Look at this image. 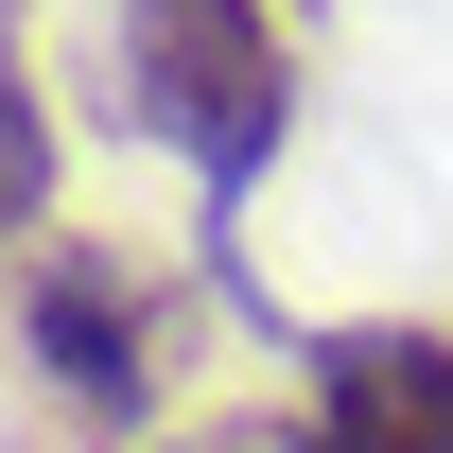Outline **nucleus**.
Instances as JSON below:
<instances>
[{"label": "nucleus", "instance_id": "2", "mask_svg": "<svg viewBox=\"0 0 453 453\" xmlns=\"http://www.w3.org/2000/svg\"><path fill=\"white\" fill-rule=\"evenodd\" d=\"M0 296H18V349H35V384H53L70 418H105V436H140V418H157V280H140L122 244L53 226Z\"/></svg>", "mask_w": 453, "mask_h": 453}, {"label": "nucleus", "instance_id": "6", "mask_svg": "<svg viewBox=\"0 0 453 453\" xmlns=\"http://www.w3.org/2000/svg\"><path fill=\"white\" fill-rule=\"evenodd\" d=\"M18 35H35V0H0V88H18V70H35V53H18Z\"/></svg>", "mask_w": 453, "mask_h": 453}, {"label": "nucleus", "instance_id": "4", "mask_svg": "<svg viewBox=\"0 0 453 453\" xmlns=\"http://www.w3.org/2000/svg\"><path fill=\"white\" fill-rule=\"evenodd\" d=\"M53 192H70V140H53V105H35V70L0 88V280L53 244Z\"/></svg>", "mask_w": 453, "mask_h": 453}, {"label": "nucleus", "instance_id": "1", "mask_svg": "<svg viewBox=\"0 0 453 453\" xmlns=\"http://www.w3.org/2000/svg\"><path fill=\"white\" fill-rule=\"evenodd\" d=\"M122 18V122L192 174V210H244L296 140V35L280 0H105Z\"/></svg>", "mask_w": 453, "mask_h": 453}, {"label": "nucleus", "instance_id": "3", "mask_svg": "<svg viewBox=\"0 0 453 453\" xmlns=\"http://www.w3.org/2000/svg\"><path fill=\"white\" fill-rule=\"evenodd\" d=\"M296 418L332 453H453V332L436 314H332L296 349Z\"/></svg>", "mask_w": 453, "mask_h": 453}, {"label": "nucleus", "instance_id": "5", "mask_svg": "<svg viewBox=\"0 0 453 453\" xmlns=\"http://www.w3.org/2000/svg\"><path fill=\"white\" fill-rule=\"evenodd\" d=\"M157 453H332L314 418H280V401H226V418H174Z\"/></svg>", "mask_w": 453, "mask_h": 453}]
</instances>
